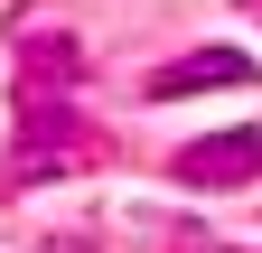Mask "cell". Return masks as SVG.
Segmentation results:
<instances>
[{
  "label": "cell",
  "instance_id": "obj_2",
  "mask_svg": "<svg viewBox=\"0 0 262 253\" xmlns=\"http://www.w3.org/2000/svg\"><path fill=\"white\" fill-rule=\"evenodd\" d=\"M187 187H253L262 178V132H215V141H187L169 160Z\"/></svg>",
  "mask_w": 262,
  "mask_h": 253
},
{
  "label": "cell",
  "instance_id": "obj_1",
  "mask_svg": "<svg viewBox=\"0 0 262 253\" xmlns=\"http://www.w3.org/2000/svg\"><path fill=\"white\" fill-rule=\"evenodd\" d=\"M84 160H94V132L66 103L47 113V85H19V160L0 169V178H10V187H38L47 169H84Z\"/></svg>",
  "mask_w": 262,
  "mask_h": 253
},
{
  "label": "cell",
  "instance_id": "obj_3",
  "mask_svg": "<svg viewBox=\"0 0 262 253\" xmlns=\"http://www.w3.org/2000/svg\"><path fill=\"white\" fill-rule=\"evenodd\" d=\"M234 85H253V56H244V47H196V56H178V66L150 75V103H178V94H234Z\"/></svg>",
  "mask_w": 262,
  "mask_h": 253
}]
</instances>
